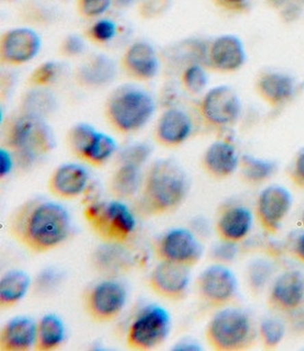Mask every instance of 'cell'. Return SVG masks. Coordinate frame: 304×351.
Returning <instances> with one entry per match:
<instances>
[{
    "instance_id": "6da1fadb",
    "label": "cell",
    "mask_w": 304,
    "mask_h": 351,
    "mask_svg": "<svg viewBox=\"0 0 304 351\" xmlns=\"http://www.w3.org/2000/svg\"><path fill=\"white\" fill-rule=\"evenodd\" d=\"M71 226L67 210L43 198L30 199L21 204L8 221L11 237L36 254L60 247L71 234Z\"/></svg>"
},
{
    "instance_id": "7a4b0ae2",
    "label": "cell",
    "mask_w": 304,
    "mask_h": 351,
    "mask_svg": "<svg viewBox=\"0 0 304 351\" xmlns=\"http://www.w3.org/2000/svg\"><path fill=\"white\" fill-rule=\"evenodd\" d=\"M189 179L171 158L157 160L143 178L139 206L148 216H163L177 210L187 198Z\"/></svg>"
},
{
    "instance_id": "3957f363",
    "label": "cell",
    "mask_w": 304,
    "mask_h": 351,
    "mask_svg": "<svg viewBox=\"0 0 304 351\" xmlns=\"http://www.w3.org/2000/svg\"><path fill=\"white\" fill-rule=\"evenodd\" d=\"M53 131L45 118L22 112L14 114L4 125L3 147L23 165H31L54 149Z\"/></svg>"
},
{
    "instance_id": "277c9868",
    "label": "cell",
    "mask_w": 304,
    "mask_h": 351,
    "mask_svg": "<svg viewBox=\"0 0 304 351\" xmlns=\"http://www.w3.org/2000/svg\"><path fill=\"white\" fill-rule=\"evenodd\" d=\"M156 110L152 95L138 86L118 87L105 103V118L113 130L130 135L143 129Z\"/></svg>"
},
{
    "instance_id": "5b68a950",
    "label": "cell",
    "mask_w": 304,
    "mask_h": 351,
    "mask_svg": "<svg viewBox=\"0 0 304 351\" xmlns=\"http://www.w3.org/2000/svg\"><path fill=\"white\" fill-rule=\"evenodd\" d=\"M206 339L218 351L244 350L255 339V329L244 311L226 307L216 312L207 325Z\"/></svg>"
},
{
    "instance_id": "8992f818",
    "label": "cell",
    "mask_w": 304,
    "mask_h": 351,
    "mask_svg": "<svg viewBox=\"0 0 304 351\" xmlns=\"http://www.w3.org/2000/svg\"><path fill=\"white\" fill-rule=\"evenodd\" d=\"M84 216L105 243H125L134 234L136 218L121 200L94 202L85 207Z\"/></svg>"
},
{
    "instance_id": "52a82bcc",
    "label": "cell",
    "mask_w": 304,
    "mask_h": 351,
    "mask_svg": "<svg viewBox=\"0 0 304 351\" xmlns=\"http://www.w3.org/2000/svg\"><path fill=\"white\" fill-rule=\"evenodd\" d=\"M170 315L157 305L145 307L132 322L126 343L134 350H151L166 341L170 331Z\"/></svg>"
},
{
    "instance_id": "ba28073f",
    "label": "cell",
    "mask_w": 304,
    "mask_h": 351,
    "mask_svg": "<svg viewBox=\"0 0 304 351\" xmlns=\"http://www.w3.org/2000/svg\"><path fill=\"white\" fill-rule=\"evenodd\" d=\"M125 286L116 279H106L92 286L84 294V308L95 323L116 320L125 307Z\"/></svg>"
},
{
    "instance_id": "9c48e42d",
    "label": "cell",
    "mask_w": 304,
    "mask_h": 351,
    "mask_svg": "<svg viewBox=\"0 0 304 351\" xmlns=\"http://www.w3.org/2000/svg\"><path fill=\"white\" fill-rule=\"evenodd\" d=\"M199 111L207 125L226 128L237 122L242 113V101L232 87L215 86L202 97Z\"/></svg>"
},
{
    "instance_id": "30bf717a",
    "label": "cell",
    "mask_w": 304,
    "mask_h": 351,
    "mask_svg": "<svg viewBox=\"0 0 304 351\" xmlns=\"http://www.w3.org/2000/svg\"><path fill=\"white\" fill-rule=\"evenodd\" d=\"M153 250L160 261L173 262L189 268L197 266L203 255L201 243L187 229L166 231L155 242Z\"/></svg>"
},
{
    "instance_id": "8fae6325",
    "label": "cell",
    "mask_w": 304,
    "mask_h": 351,
    "mask_svg": "<svg viewBox=\"0 0 304 351\" xmlns=\"http://www.w3.org/2000/svg\"><path fill=\"white\" fill-rule=\"evenodd\" d=\"M197 293L202 302L214 308H224L237 294L238 282L231 269L223 263L207 267L197 281Z\"/></svg>"
},
{
    "instance_id": "7c38bea8",
    "label": "cell",
    "mask_w": 304,
    "mask_h": 351,
    "mask_svg": "<svg viewBox=\"0 0 304 351\" xmlns=\"http://www.w3.org/2000/svg\"><path fill=\"white\" fill-rule=\"evenodd\" d=\"M40 50V37L29 27H16L0 38V61L4 66L17 67L30 62Z\"/></svg>"
},
{
    "instance_id": "4fadbf2b",
    "label": "cell",
    "mask_w": 304,
    "mask_h": 351,
    "mask_svg": "<svg viewBox=\"0 0 304 351\" xmlns=\"http://www.w3.org/2000/svg\"><path fill=\"white\" fill-rule=\"evenodd\" d=\"M189 267L160 261L149 276V286L158 297L179 302L183 300L190 284Z\"/></svg>"
},
{
    "instance_id": "5bb4252c",
    "label": "cell",
    "mask_w": 304,
    "mask_h": 351,
    "mask_svg": "<svg viewBox=\"0 0 304 351\" xmlns=\"http://www.w3.org/2000/svg\"><path fill=\"white\" fill-rule=\"evenodd\" d=\"M207 64L219 73H234L242 67L246 53L240 38L234 35H221L210 42L206 50Z\"/></svg>"
},
{
    "instance_id": "9a60e30c",
    "label": "cell",
    "mask_w": 304,
    "mask_h": 351,
    "mask_svg": "<svg viewBox=\"0 0 304 351\" xmlns=\"http://www.w3.org/2000/svg\"><path fill=\"white\" fill-rule=\"evenodd\" d=\"M291 208V194L282 186H270L257 200V217L268 232H276Z\"/></svg>"
},
{
    "instance_id": "2e32d148",
    "label": "cell",
    "mask_w": 304,
    "mask_h": 351,
    "mask_svg": "<svg viewBox=\"0 0 304 351\" xmlns=\"http://www.w3.org/2000/svg\"><path fill=\"white\" fill-rule=\"evenodd\" d=\"M121 71L136 82H149L156 77L160 59L156 49L149 42H134L125 50L121 60Z\"/></svg>"
},
{
    "instance_id": "e0dca14e",
    "label": "cell",
    "mask_w": 304,
    "mask_h": 351,
    "mask_svg": "<svg viewBox=\"0 0 304 351\" xmlns=\"http://www.w3.org/2000/svg\"><path fill=\"white\" fill-rule=\"evenodd\" d=\"M116 66L110 56L92 54L81 61L74 72L75 84L87 90H98L116 79Z\"/></svg>"
},
{
    "instance_id": "ac0fdd59",
    "label": "cell",
    "mask_w": 304,
    "mask_h": 351,
    "mask_svg": "<svg viewBox=\"0 0 304 351\" xmlns=\"http://www.w3.org/2000/svg\"><path fill=\"white\" fill-rule=\"evenodd\" d=\"M192 124L188 114L179 108H169L162 113L155 128V140L166 148H177L188 140Z\"/></svg>"
},
{
    "instance_id": "d6986e66",
    "label": "cell",
    "mask_w": 304,
    "mask_h": 351,
    "mask_svg": "<svg viewBox=\"0 0 304 351\" xmlns=\"http://www.w3.org/2000/svg\"><path fill=\"white\" fill-rule=\"evenodd\" d=\"M240 165L237 149L226 141H216L206 149L201 158V167L207 176L215 180H225L232 176Z\"/></svg>"
},
{
    "instance_id": "ffe728a7",
    "label": "cell",
    "mask_w": 304,
    "mask_h": 351,
    "mask_svg": "<svg viewBox=\"0 0 304 351\" xmlns=\"http://www.w3.org/2000/svg\"><path fill=\"white\" fill-rule=\"evenodd\" d=\"M88 185V171L76 163L58 167L48 180V189L60 199H75L85 192Z\"/></svg>"
},
{
    "instance_id": "44dd1931",
    "label": "cell",
    "mask_w": 304,
    "mask_h": 351,
    "mask_svg": "<svg viewBox=\"0 0 304 351\" xmlns=\"http://www.w3.org/2000/svg\"><path fill=\"white\" fill-rule=\"evenodd\" d=\"M36 328L37 323L29 317L10 319L0 331V350H31L36 343Z\"/></svg>"
},
{
    "instance_id": "7402d4cb",
    "label": "cell",
    "mask_w": 304,
    "mask_h": 351,
    "mask_svg": "<svg viewBox=\"0 0 304 351\" xmlns=\"http://www.w3.org/2000/svg\"><path fill=\"white\" fill-rule=\"evenodd\" d=\"M252 213L244 206H229L220 212L215 231L221 241L238 243L250 234Z\"/></svg>"
},
{
    "instance_id": "603a6c76",
    "label": "cell",
    "mask_w": 304,
    "mask_h": 351,
    "mask_svg": "<svg viewBox=\"0 0 304 351\" xmlns=\"http://www.w3.org/2000/svg\"><path fill=\"white\" fill-rule=\"evenodd\" d=\"M304 297V280L299 271H286L275 281L270 304L278 310H295Z\"/></svg>"
},
{
    "instance_id": "cb8c5ba5",
    "label": "cell",
    "mask_w": 304,
    "mask_h": 351,
    "mask_svg": "<svg viewBox=\"0 0 304 351\" xmlns=\"http://www.w3.org/2000/svg\"><path fill=\"white\" fill-rule=\"evenodd\" d=\"M93 267L99 274L108 279L126 274L132 266L129 252L119 243H106L97 249L93 254Z\"/></svg>"
},
{
    "instance_id": "d4e9b609",
    "label": "cell",
    "mask_w": 304,
    "mask_h": 351,
    "mask_svg": "<svg viewBox=\"0 0 304 351\" xmlns=\"http://www.w3.org/2000/svg\"><path fill=\"white\" fill-rule=\"evenodd\" d=\"M255 87L258 95L273 106L284 103L294 93V82L288 75L281 73L262 74Z\"/></svg>"
},
{
    "instance_id": "484cf974",
    "label": "cell",
    "mask_w": 304,
    "mask_h": 351,
    "mask_svg": "<svg viewBox=\"0 0 304 351\" xmlns=\"http://www.w3.org/2000/svg\"><path fill=\"white\" fill-rule=\"evenodd\" d=\"M143 185L140 167L132 165H118L110 179L108 189L118 200L131 199L138 193Z\"/></svg>"
},
{
    "instance_id": "4316f807",
    "label": "cell",
    "mask_w": 304,
    "mask_h": 351,
    "mask_svg": "<svg viewBox=\"0 0 304 351\" xmlns=\"http://www.w3.org/2000/svg\"><path fill=\"white\" fill-rule=\"evenodd\" d=\"M31 285L30 276L23 270L6 271L0 279V307L11 308L22 302Z\"/></svg>"
},
{
    "instance_id": "83f0119b",
    "label": "cell",
    "mask_w": 304,
    "mask_h": 351,
    "mask_svg": "<svg viewBox=\"0 0 304 351\" xmlns=\"http://www.w3.org/2000/svg\"><path fill=\"white\" fill-rule=\"evenodd\" d=\"M66 338V328L58 315H45L38 320L36 328L35 349L38 351H51L62 346Z\"/></svg>"
},
{
    "instance_id": "f1b7e54d",
    "label": "cell",
    "mask_w": 304,
    "mask_h": 351,
    "mask_svg": "<svg viewBox=\"0 0 304 351\" xmlns=\"http://www.w3.org/2000/svg\"><path fill=\"white\" fill-rule=\"evenodd\" d=\"M240 176L249 185H259L273 176L276 165L271 161L244 155L240 158Z\"/></svg>"
},
{
    "instance_id": "f546056e",
    "label": "cell",
    "mask_w": 304,
    "mask_h": 351,
    "mask_svg": "<svg viewBox=\"0 0 304 351\" xmlns=\"http://www.w3.org/2000/svg\"><path fill=\"white\" fill-rule=\"evenodd\" d=\"M116 152V141L111 136L103 132H97L94 140L92 141L87 149L82 161L90 166L101 167L107 162Z\"/></svg>"
},
{
    "instance_id": "4dcf8cb0",
    "label": "cell",
    "mask_w": 304,
    "mask_h": 351,
    "mask_svg": "<svg viewBox=\"0 0 304 351\" xmlns=\"http://www.w3.org/2000/svg\"><path fill=\"white\" fill-rule=\"evenodd\" d=\"M55 99L53 95H50L48 90L38 87H32L30 92L24 95L21 105L22 112L34 114L37 117L45 118L53 112L55 108Z\"/></svg>"
},
{
    "instance_id": "1f68e13d",
    "label": "cell",
    "mask_w": 304,
    "mask_h": 351,
    "mask_svg": "<svg viewBox=\"0 0 304 351\" xmlns=\"http://www.w3.org/2000/svg\"><path fill=\"white\" fill-rule=\"evenodd\" d=\"M98 131L93 126L87 123H79L73 125L68 130L66 136V145L71 153L82 161L87 149L90 147L92 141L94 140Z\"/></svg>"
},
{
    "instance_id": "d6a6232c",
    "label": "cell",
    "mask_w": 304,
    "mask_h": 351,
    "mask_svg": "<svg viewBox=\"0 0 304 351\" xmlns=\"http://www.w3.org/2000/svg\"><path fill=\"white\" fill-rule=\"evenodd\" d=\"M208 75L200 63H192L181 73V85L189 95H201L206 90Z\"/></svg>"
},
{
    "instance_id": "836d02e7",
    "label": "cell",
    "mask_w": 304,
    "mask_h": 351,
    "mask_svg": "<svg viewBox=\"0 0 304 351\" xmlns=\"http://www.w3.org/2000/svg\"><path fill=\"white\" fill-rule=\"evenodd\" d=\"M60 71H61L60 64L55 61L40 63V66L35 68L27 77V84L30 87L45 88L58 79Z\"/></svg>"
},
{
    "instance_id": "e575fe53",
    "label": "cell",
    "mask_w": 304,
    "mask_h": 351,
    "mask_svg": "<svg viewBox=\"0 0 304 351\" xmlns=\"http://www.w3.org/2000/svg\"><path fill=\"white\" fill-rule=\"evenodd\" d=\"M151 147L147 143H134L123 149L116 156V165L142 167L151 155Z\"/></svg>"
},
{
    "instance_id": "d590c367",
    "label": "cell",
    "mask_w": 304,
    "mask_h": 351,
    "mask_svg": "<svg viewBox=\"0 0 304 351\" xmlns=\"http://www.w3.org/2000/svg\"><path fill=\"white\" fill-rule=\"evenodd\" d=\"M116 35V24L111 19H99L93 23L85 32L87 40L97 45H106Z\"/></svg>"
},
{
    "instance_id": "8d00e7d4",
    "label": "cell",
    "mask_w": 304,
    "mask_h": 351,
    "mask_svg": "<svg viewBox=\"0 0 304 351\" xmlns=\"http://www.w3.org/2000/svg\"><path fill=\"white\" fill-rule=\"evenodd\" d=\"M260 338L266 348L277 347L282 342L286 328L282 322L273 318H268L262 322L259 328Z\"/></svg>"
},
{
    "instance_id": "74e56055",
    "label": "cell",
    "mask_w": 304,
    "mask_h": 351,
    "mask_svg": "<svg viewBox=\"0 0 304 351\" xmlns=\"http://www.w3.org/2000/svg\"><path fill=\"white\" fill-rule=\"evenodd\" d=\"M76 9L84 19H94L103 16L112 6V0H75Z\"/></svg>"
},
{
    "instance_id": "f35d334b",
    "label": "cell",
    "mask_w": 304,
    "mask_h": 351,
    "mask_svg": "<svg viewBox=\"0 0 304 351\" xmlns=\"http://www.w3.org/2000/svg\"><path fill=\"white\" fill-rule=\"evenodd\" d=\"M86 42L77 35H68L58 45V55L67 59H75L85 53Z\"/></svg>"
},
{
    "instance_id": "ab89813d",
    "label": "cell",
    "mask_w": 304,
    "mask_h": 351,
    "mask_svg": "<svg viewBox=\"0 0 304 351\" xmlns=\"http://www.w3.org/2000/svg\"><path fill=\"white\" fill-rule=\"evenodd\" d=\"M271 269L268 263L265 262H255L249 268V281L251 287L255 289H259L264 286L268 281Z\"/></svg>"
},
{
    "instance_id": "60d3db41",
    "label": "cell",
    "mask_w": 304,
    "mask_h": 351,
    "mask_svg": "<svg viewBox=\"0 0 304 351\" xmlns=\"http://www.w3.org/2000/svg\"><path fill=\"white\" fill-rule=\"evenodd\" d=\"M237 243H232V242H226V241H221V243L215 245L212 252V255L215 258L216 262H229L232 261L236 254H237Z\"/></svg>"
},
{
    "instance_id": "b9f144b4",
    "label": "cell",
    "mask_w": 304,
    "mask_h": 351,
    "mask_svg": "<svg viewBox=\"0 0 304 351\" xmlns=\"http://www.w3.org/2000/svg\"><path fill=\"white\" fill-rule=\"evenodd\" d=\"M14 166V154L9 149L3 147L0 150V176L5 179L12 171Z\"/></svg>"
},
{
    "instance_id": "7bdbcfd3",
    "label": "cell",
    "mask_w": 304,
    "mask_h": 351,
    "mask_svg": "<svg viewBox=\"0 0 304 351\" xmlns=\"http://www.w3.org/2000/svg\"><path fill=\"white\" fill-rule=\"evenodd\" d=\"M212 3L225 11H231V12H238L245 8L247 0H212Z\"/></svg>"
},
{
    "instance_id": "ee69618b",
    "label": "cell",
    "mask_w": 304,
    "mask_h": 351,
    "mask_svg": "<svg viewBox=\"0 0 304 351\" xmlns=\"http://www.w3.org/2000/svg\"><path fill=\"white\" fill-rule=\"evenodd\" d=\"M292 178L297 185L304 186V152H302L296 160Z\"/></svg>"
},
{
    "instance_id": "f6af8a7d",
    "label": "cell",
    "mask_w": 304,
    "mask_h": 351,
    "mask_svg": "<svg viewBox=\"0 0 304 351\" xmlns=\"http://www.w3.org/2000/svg\"><path fill=\"white\" fill-rule=\"evenodd\" d=\"M173 350L189 351L202 350V349L201 346H199V344L194 342V341H190V339H184V341H179V342L175 346Z\"/></svg>"
},
{
    "instance_id": "bcb514c9",
    "label": "cell",
    "mask_w": 304,
    "mask_h": 351,
    "mask_svg": "<svg viewBox=\"0 0 304 351\" xmlns=\"http://www.w3.org/2000/svg\"><path fill=\"white\" fill-rule=\"evenodd\" d=\"M295 252L296 255L299 256L301 261L304 262V234H301L299 239H297V242H296Z\"/></svg>"
},
{
    "instance_id": "7dc6e473",
    "label": "cell",
    "mask_w": 304,
    "mask_h": 351,
    "mask_svg": "<svg viewBox=\"0 0 304 351\" xmlns=\"http://www.w3.org/2000/svg\"><path fill=\"white\" fill-rule=\"evenodd\" d=\"M137 0H112L113 5L116 9H126L130 8Z\"/></svg>"
},
{
    "instance_id": "c3c4849f",
    "label": "cell",
    "mask_w": 304,
    "mask_h": 351,
    "mask_svg": "<svg viewBox=\"0 0 304 351\" xmlns=\"http://www.w3.org/2000/svg\"><path fill=\"white\" fill-rule=\"evenodd\" d=\"M302 218H303V221H304V211H303V217H302Z\"/></svg>"
}]
</instances>
